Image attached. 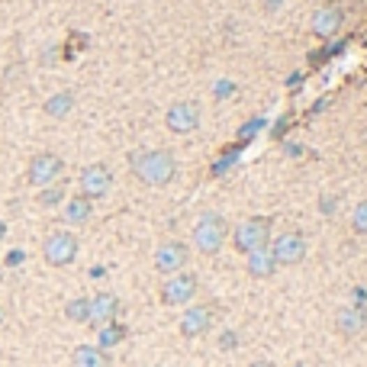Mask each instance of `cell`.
<instances>
[{
  "label": "cell",
  "mask_w": 367,
  "mask_h": 367,
  "mask_svg": "<svg viewBox=\"0 0 367 367\" xmlns=\"http://www.w3.org/2000/svg\"><path fill=\"white\" fill-rule=\"evenodd\" d=\"M129 171L145 187H167L177 177V158L167 149H135L129 151Z\"/></svg>",
  "instance_id": "cell-1"
},
{
  "label": "cell",
  "mask_w": 367,
  "mask_h": 367,
  "mask_svg": "<svg viewBox=\"0 0 367 367\" xmlns=\"http://www.w3.org/2000/svg\"><path fill=\"white\" fill-rule=\"evenodd\" d=\"M225 242H229V219L216 209L200 213L197 223H193V248L207 255V258H216Z\"/></svg>",
  "instance_id": "cell-2"
},
{
  "label": "cell",
  "mask_w": 367,
  "mask_h": 367,
  "mask_svg": "<svg viewBox=\"0 0 367 367\" xmlns=\"http://www.w3.org/2000/svg\"><path fill=\"white\" fill-rule=\"evenodd\" d=\"M271 232H274V216H248L235 229H229V239L239 255H251V251L271 245Z\"/></svg>",
  "instance_id": "cell-3"
},
{
  "label": "cell",
  "mask_w": 367,
  "mask_h": 367,
  "mask_svg": "<svg viewBox=\"0 0 367 367\" xmlns=\"http://www.w3.org/2000/svg\"><path fill=\"white\" fill-rule=\"evenodd\" d=\"M65 177V158H61L59 151H36L29 165H26V184L42 190V187H49V184H59Z\"/></svg>",
  "instance_id": "cell-4"
},
{
  "label": "cell",
  "mask_w": 367,
  "mask_h": 367,
  "mask_svg": "<svg viewBox=\"0 0 367 367\" xmlns=\"http://www.w3.org/2000/svg\"><path fill=\"white\" fill-rule=\"evenodd\" d=\"M77 251H81V242L71 229H55V232L45 235L42 242V258L49 267H68L77 261Z\"/></svg>",
  "instance_id": "cell-5"
},
{
  "label": "cell",
  "mask_w": 367,
  "mask_h": 367,
  "mask_svg": "<svg viewBox=\"0 0 367 367\" xmlns=\"http://www.w3.org/2000/svg\"><path fill=\"white\" fill-rule=\"evenodd\" d=\"M271 255H274L277 267H297L306 261L309 255V242L300 229H287L271 242Z\"/></svg>",
  "instance_id": "cell-6"
},
{
  "label": "cell",
  "mask_w": 367,
  "mask_h": 367,
  "mask_svg": "<svg viewBox=\"0 0 367 367\" xmlns=\"http://www.w3.org/2000/svg\"><path fill=\"white\" fill-rule=\"evenodd\" d=\"M197 290H200V277L190 274V271H177L161 284L158 300L161 306H187V303H193Z\"/></svg>",
  "instance_id": "cell-7"
},
{
  "label": "cell",
  "mask_w": 367,
  "mask_h": 367,
  "mask_svg": "<svg viewBox=\"0 0 367 367\" xmlns=\"http://www.w3.org/2000/svg\"><path fill=\"white\" fill-rule=\"evenodd\" d=\"M113 190V171L103 161H93V165H84L81 174H77V193L87 197V200H100Z\"/></svg>",
  "instance_id": "cell-8"
},
{
  "label": "cell",
  "mask_w": 367,
  "mask_h": 367,
  "mask_svg": "<svg viewBox=\"0 0 367 367\" xmlns=\"http://www.w3.org/2000/svg\"><path fill=\"white\" fill-rule=\"evenodd\" d=\"M213 326H216V303H193L184 309L177 332L184 338H203L207 332H213Z\"/></svg>",
  "instance_id": "cell-9"
},
{
  "label": "cell",
  "mask_w": 367,
  "mask_h": 367,
  "mask_svg": "<svg viewBox=\"0 0 367 367\" xmlns=\"http://www.w3.org/2000/svg\"><path fill=\"white\" fill-rule=\"evenodd\" d=\"M187 261H190V245L181 242V239H167V242H161L158 248H155V255H151V264H155V271H158V274H165V277L184 271V267H187Z\"/></svg>",
  "instance_id": "cell-10"
},
{
  "label": "cell",
  "mask_w": 367,
  "mask_h": 367,
  "mask_svg": "<svg viewBox=\"0 0 367 367\" xmlns=\"http://www.w3.org/2000/svg\"><path fill=\"white\" fill-rule=\"evenodd\" d=\"M165 126L167 133L174 135H190L200 129V107L193 100H174L165 113Z\"/></svg>",
  "instance_id": "cell-11"
},
{
  "label": "cell",
  "mask_w": 367,
  "mask_h": 367,
  "mask_svg": "<svg viewBox=\"0 0 367 367\" xmlns=\"http://www.w3.org/2000/svg\"><path fill=\"white\" fill-rule=\"evenodd\" d=\"M119 313H123V303H119L117 293H110V290L93 293L91 297V313H87V326L100 329V326H107V322H117Z\"/></svg>",
  "instance_id": "cell-12"
},
{
  "label": "cell",
  "mask_w": 367,
  "mask_h": 367,
  "mask_svg": "<svg viewBox=\"0 0 367 367\" xmlns=\"http://www.w3.org/2000/svg\"><path fill=\"white\" fill-rule=\"evenodd\" d=\"M313 36L316 39H332V36H338L342 33V23H345V10H342V3H322V7L313 13Z\"/></svg>",
  "instance_id": "cell-13"
},
{
  "label": "cell",
  "mask_w": 367,
  "mask_h": 367,
  "mask_svg": "<svg viewBox=\"0 0 367 367\" xmlns=\"http://www.w3.org/2000/svg\"><path fill=\"white\" fill-rule=\"evenodd\" d=\"M364 329H367V309L364 306L348 303V306H342L335 313V332L342 335V338H358Z\"/></svg>",
  "instance_id": "cell-14"
},
{
  "label": "cell",
  "mask_w": 367,
  "mask_h": 367,
  "mask_svg": "<svg viewBox=\"0 0 367 367\" xmlns=\"http://www.w3.org/2000/svg\"><path fill=\"white\" fill-rule=\"evenodd\" d=\"M245 271H248L251 280H271V277L277 274V261H274V255H271V245L245 255Z\"/></svg>",
  "instance_id": "cell-15"
},
{
  "label": "cell",
  "mask_w": 367,
  "mask_h": 367,
  "mask_svg": "<svg viewBox=\"0 0 367 367\" xmlns=\"http://www.w3.org/2000/svg\"><path fill=\"white\" fill-rule=\"evenodd\" d=\"M61 207H65L61 216H65L68 225H87L93 216V200H87V197H81V193H71Z\"/></svg>",
  "instance_id": "cell-16"
},
{
  "label": "cell",
  "mask_w": 367,
  "mask_h": 367,
  "mask_svg": "<svg viewBox=\"0 0 367 367\" xmlns=\"http://www.w3.org/2000/svg\"><path fill=\"white\" fill-rule=\"evenodd\" d=\"M71 367H110V351L97 345H77L71 351Z\"/></svg>",
  "instance_id": "cell-17"
},
{
  "label": "cell",
  "mask_w": 367,
  "mask_h": 367,
  "mask_svg": "<svg viewBox=\"0 0 367 367\" xmlns=\"http://www.w3.org/2000/svg\"><path fill=\"white\" fill-rule=\"evenodd\" d=\"M75 110V91H55L49 100L42 103V113L52 119H65Z\"/></svg>",
  "instance_id": "cell-18"
},
{
  "label": "cell",
  "mask_w": 367,
  "mask_h": 367,
  "mask_svg": "<svg viewBox=\"0 0 367 367\" xmlns=\"http://www.w3.org/2000/svg\"><path fill=\"white\" fill-rule=\"evenodd\" d=\"M126 335H129V329L123 322H107V326L97 329V348H103V351L117 348V345L126 342Z\"/></svg>",
  "instance_id": "cell-19"
},
{
  "label": "cell",
  "mask_w": 367,
  "mask_h": 367,
  "mask_svg": "<svg viewBox=\"0 0 367 367\" xmlns=\"http://www.w3.org/2000/svg\"><path fill=\"white\" fill-rule=\"evenodd\" d=\"M65 200H68V187H65V181L49 184V187H42V190L36 193V203H39L42 209H55V207H61Z\"/></svg>",
  "instance_id": "cell-20"
},
{
  "label": "cell",
  "mask_w": 367,
  "mask_h": 367,
  "mask_svg": "<svg viewBox=\"0 0 367 367\" xmlns=\"http://www.w3.org/2000/svg\"><path fill=\"white\" fill-rule=\"evenodd\" d=\"M87 313H91V297H71L65 303V319L75 326H87Z\"/></svg>",
  "instance_id": "cell-21"
},
{
  "label": "cell",
  "mask_w": 367,
  "mask_h": 367,
  "mask_svg": "<svg viewBox=\"0 0 367 367\" xmlns=\"http://www.w3.org/2000/svg\"><path fill=\"white\" fill-rule=\"evenodd\" d=\"M351 232L354 235H367V200H361L351 213Z\"/></svg>",
  "instance_id": "cell-22"
},
{
  "label": "cell",
  "mask_w": 367,
  "mask_h": 367,
  "mask_svg": "<svg viewBox=\"0 0 367 367\" xmlns=\"http://www.w3.org/2000/svg\"><path fill=\"white\" fill-rule=\"evenodd\" d=\"M338 200H342V197H338V193H322V197H319V216H335V213H338Z\"/></svg>",
  "instance_id": "cell-23"
},
{
  "label": "cell",
  "mask_w": 367,
  "mask_h": 367,
  "mask_svg": "<svg viewBox=\"0 0 367 367\" xmlns=\"http://www.w3.org/2000/svg\"><path fill=\"white\" fill-rule=\"evenodd\" d=\"M235 345H239V335H235L232 329L219 332V348H223V351H235Z\"/></svg>",
  "instance_id": "cell-24"
},
{
  "label": "cell",
  "mask_w": 367,
  "mask_h": 367,
  "mask_svg": "<svg viewBox=\"0 0 367 367\" xmlns=\"http://www.w3.org/2000/svg\"><path fill=\"white\" fill-rule=\"evenodd\" d=\"M23 258H26V251H20V248H17V251H10V255H7V264L13 267V264H20Z\"/></svg>",
  "instance_id": "cell-25"
},
{
  "label": "cell",
  "mask_w": 367,
  "mask_h": 367,
  "mask_svg": "<svg viewBox=\"0 0 367 367\" xmlns=\"http://www.w3.org/2000/svg\"><path fill=\"white\" fill-rule=\"evenodd\" d=\"M280 7H284V0H264V13H277Z\"/></svg>",
  "instance_id": "cell-26"
},
{
  "label": "cell",
  "mask_w": 367,
  "mask_h": 367,
  "mask_svg": "<svg viewBox=\"0 0 367 367\" xmlns=\"http://www.w3.org/2000/svg\"><path fill=\"white\" fill-rule=\"evenodd\" d=\"M248 367H277V364H274V361H264V358H258V361H251Z\"/></svg>",
  "instance_id": "cell-27"
},
{
  "label": "cell",
  "mask_w": 367,
  "mask_h": 367,
  "mask_svg": "<svg viewBox=\"0 0 367 367\" xmlns=\"http://www.w3.org/2000/svg\"><path fill=\"white\" fill-rule=\"evenodd\" d=\"M3 239H7V223L0 219V242H3Z\"/></svg>",
  "instance_id": "cell-28"
},
{
  "label": "cell",
  "mask_w": 367,
  "mask_h": 367,
  "mask_svg": "<svg viewBox=\"0 0 367 367\" xmlns=\"http://www.w3.org/2000/svg\"><path fill=\"white\" fill-rule=\"evenodd\" d=\"M3 319H7V309L0 306V326H3Z\"/></svg>",
  "instance_id": "cell-29"
},
{
  "label": "cell",
  "mask_w": 367,
  "mask_h": 367,
  "mask_svg": "<svg viewBox=\"0 0 367 367\" xmlns=\"http://www.w3.org/2000/svg\"><path fill=\"white\" fill-rule=\"evenodd\" d=\"M151 367H165V364H151Z\"/></svg>",
  "instance_id": "cell-30"
},
{
  "label": "cell",
  "mask_w": 367,
  "mask_h": 367,
  "mask_svg": "<svg viewBox=\"0 0 367 367\" xmlns=\"http://www.w3.org/2000/svg\"><path fill=\"white\" fill-rule=\"evenodd\" d=\"M297 367H300V364H297Z\"/></svg>",
  "instance_id": "cell-31"
}]
</instances>
